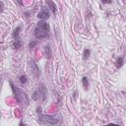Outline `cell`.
Returning <instances> with one entry per match:
<instances>
[{"mask_svg":"<svg viewBox=\"0 0 126 126\" xmlns=\"http://www.w3.org/2000/svg\"><path fill=\"white\" fill-rule=\"evenodd\" d=\"M47 5L49 6V9L52 11V13H56V6H55V4H54V2H52V1H47Z\"/></svg>","mask_w":126,"mask_h":126,"instance_id":"ba28073f","label":"cell"},{"mask_svg":"<svg viewBox=\"0 0 126 126\" xmlns=\"http://www.w3.org/2000/svg\"><path fill=\"white\" fill-rule=\"evenodd\" d=\"M44 50H45L46 57H47V58H50V57H51V50H50V46H49V45H45Z\"/></svg>","mask_w":126,"mask_h":126,"instance_id":"9c48e42d","label":"cell"},{"mask_svg":"<svg viewBox=\"0 0 126 126\" xmlns=\"http://www.w3.org/2000/svg\"><path fill=\"white\" fill-rule=\"evenodd\" d=\"M21 45H22V43H21V40H20L19 37L16 38V39H14V42H13V47H14V48L19 49V48L21 47Z\"/></svg>","mask_w":126,"mask_h":126,"instance_id":"52a82bcc","label":"cell"},{"mask_svg":"<svg viewBox=\"0 0 126 126\" xmlns=\"http://www.w3.org/2000/svg\"><path fill=\"white\" fill-rule=\"evenodd\" d=\"M37 17H38L39 19H41V20H46V19H48V18H49V12H48V10H47L46 8H43V9L38 13Z\"/></svg>","mask_w":126,"mask_h":126,"instance_id":"8992f818","label":"cell"},{"mask_svg":"<svg viewBox=\"0 0 126 126\" xmlns=\"http://www.w3.org/2000/svg\"><path fill=\"white\" fill-rule=\"evenodd\" d=\"M90 53H91L90 49H85V51H84V59H87L90 56Z\"/></svg>","mask_w":126,"mask_h":126,"instance_id":"4fadbf2b","label":"cell"},{"mask_svg":"<svg viewBox=\"0 0 126 126\" xmlns=\"http://www.w3.org/2000/svg\"><path fill=\"white\" fill-rule=\"evenodd\" d=\"M20 81H21L22 84L27 83V77H26V76H21V77H20Z\"/></svg>","mask_w":126,"mask_h":126,"instance_id":"5bb4252c","label":"cell"},{"mask_svg":"<svg viewBox=\"0 0 126 126\" xmlns=\"http://www.w3.org/2000/svg\"><path fill=\"white\" fill-rule=\"evenodd\" d=\"M102 3H111V1H102Z\"/></svg>","mask_w":126,"mask_h":126,"instance_id":"e0dca14e","label":"cell"},{"mask_svg":"<svg viewBox=\"0 0 126 126\" xmlns=\"http://www.w3.org/2000/svg\"><path fill=\"white\" fill-rule=\"evenodd\" d=\"M33 100H37V101H44L47 97V91L45 89V87L40 84L39 86H37L36 90L33 92L32 95Z\"/></svg>","mask_w":126,"mask_h":126,"instance_id":"277c9868","label":"cell"},{"mask_svg":"<svg viewBox=\"0 0 126 126\" xmlns=\"http://www.w3.org/2000/svg\"><path fill=\"white\" fill-rule=\"evenodd\" d=\"M105 126H119V125H115V124H107V125H105Z\"/></svg>","mask_w":126,"mask_h":126,"instance_id":"2e32d148","label":"cell"},{"mask_svg":"<svg viewBox=\"0 0 126 126\" xmlns=\"http://www.w3.org/2000/svg\"><path fill=\"white\" fill-rule=\"evenodd\" d=\"M35 44H36V41H32V42H30V47L32 48V47H33Z\"/></svg>","mask_w":126,"mask_h":126,"instance_id":"9a60e30c","label":"cell"},{"mask_svg":"<svg viewBox=\"0 0 126 126\" xmlns=\"http://www.w3.org/2000/svg\"><path fill=\"white\" fill-rule=\"evenodd\" d=\"M82 83H83V86H84V88L87 90V89H88V87H89L88 78H87V77H83V79H82Z\"/></svg>","mask_w":126,"mask_h":126,"instance_id":"30bf717a","label":"cell"},{"mask_svg":"<svg viewBox=\"0 0 126 126\" xmlns=\"http://www.w3.org/2000/svg\"><path fill=\"white\" fill-rule=\"evenodd\" d=\"M11 86H12L13 92H14V94H15L16 101H17L20 105H22V106L26 107V106L29 104V97H28V95H27L24 92H22L21 90H19V89H18V88H16L15 86H13V84H12V83H11Z\"/></svg>","mask_w":126,"mask_h":126,"instance_id":"3957f363","label":"cell"},{"mask_svg":"<svg viewBox=\"0 0 126 126\" xmlns=\"http://www.w3.org/2000/svg\"><path fill=\"white\" fill-rule=\"evenodd\" d=\"M122 66H123V58H122V57H119V58L117 59V61H116V67L120 68V67H122Z\"/></svg>","mask_w":126,"mask_h":126,"instance_id":"7c38bea8","label":"cell"},{"mask_svg":"<svg viewBox=\"0 0 126 126\" xmlns=\"http://www.w3.org/2000/svg\"><path fill=\"white\" fill-rule=\"evenodd\" d=\"M20 31H21V27H18V28L14 31V32H13V37H14L15 39H16V38H18V35H19Z\"/></svg>","mask_w":126,"mask_h":126,"instance_id":"8fae6325","label":"cell"},{"mask_svg":"<svg viewBox=\"0 0 126 126\" xmlns=\"http://www.w3.org/2000/svg\"><path fill=\"white\" fill-rule=\"evenodd\" d=\"M20 126H25V125H24L23 123H21V124H20Z\"/></svg>","mask_w":126,"mask_h":126,"instance_id":"ac0fdd59","label":"cell"},{"mask_svg":"<svg viewBox=\"0 0 126 126\" xmlns=\"http://www.w3.org/2000/svg\"><path fill=\"white\" fill-rule=\"evenodd\" d=\"M30 66H31L32 74L33 75L34 78H37V77L39 76V70H38V67L36 66V64H35L33 61H31V62H30Z\"/></svg>","mask_w":126,"mask_h":126,"instance_id":"5b68a950","label":"cell"},{"mask_svg":"<svg viewBox=\"0 0 126 126\" xmlns=\"http://www.w3.org/2000/svg\"><path fill=\"white\" fill-rule=\"evenodd\" d=\"M38 122L43 125H50V126H59L62 123V116L60 114L54 115H46L39 113L38 115Z\"/></svg>","mask_w":126,"mask_h":126,"instance_id":"6da1fadb","label":"cell"},{"mask_svg":"<svg viewBox=\"0 0 126 126\" xmlns=\"http://www.w3.org/2000/svg\"><path fill=\"white\" fill-rule=\"evenodd\" d=\"M49 25L45 22H39L34 29V36L36 38H43L48 36Z\"/></svg>","mask_w":126,"mask_h":126,"instance_id":"7a4b0ae2","label":"cell"}]
</instances>
